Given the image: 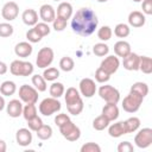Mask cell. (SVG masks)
<instances>
[{
    "label": "cell",
    "instance_id": "cell-3",
    "mask_svg": "<svg viewBox=\"0 0 152 152\" xmlns=\"http://www.w3.org/2000/svg\"><path fill=\"white\" fill-rule=\"evenodd\" d=\"M142 101H144L142 96H140L137 93L129 91V94L122 100V108L127 113H135L139 110Z\"/></svg>",
    "mask_w": 152,
    "mask_h": 152
},
{
    "label": "cell",
    "instance_id": "cell-48",
    "mask_svg": "<svg viewBox=\"0 0 152 152\" xmlns=\"http://www.w3.org/2000/svg\"><path fill=\"white\" fill-rule=\"evenodd\" d=\"M141 10L144 14L151 15L152 14V0H142L141 1Z\"/></svg>",
    "mask_w": 152,
    "mask_h": 152
},
{
    "label": "cell",
    "instance_id": "cell-37",
    "mask_svg": "<svg viewBox=\"0 0 152 152\" xmlns=\"http://www.w3.org/2000/svg\"><path fill=\"white\" fill-rule=\"evenodd\" d=\"M109 52V46L104 43H97L93 46V53L97 57H104Z\"/></svg>",
    "mask_w": 152,
    "mask_h": 152
},
{
    "label": "cell",
    "instance_id": "cell-15",
    "mask_svg": "<svg viewBox=\"0 0 152 152\" xmlns=\"http://www.w3.org/2000/svg\"><path fill=\"white\" fill-rule=\"evenodd\" d=\"M39 17L44 23H48V24L52 23L53 19L56 18V11L51 5L44 4L39 8Z\"/></svg>",
    "mask_w": 152,
    "mask_h": 152
},
{
    "label": "cell",
    "instance_id": "cell-25",
    "mask_svg": "<svg viewBox=\"0 0 152 152\" xmlns=\"http://www.w3.org/2000/svg\"><path fill=\"white\" fill-rule=\"evenodd\" d=\"M17 91V84L13 81H5L0 84V93L2 96H11Z\"/></svg>",
    "mask_w": 152,
    "mask_h": 152
},
{
    "label": "cell",
    "instance_id": "cell-36",
    "mask_svg": "<svg viewBox=\"0 0 152 152\" xmlns=\"http://www.w3.org/2000/svg\"><path fill=\"white\" fill-rule=\"evenodd\" d=\"M74 66H75V62H74V59L71 57L64 56V57L61 58V61H59V68H61V70H63L65 72H69V71H71L74 69Z\"/></svg>",
    "mask_w": 152,
    "mask_h": 152
},
{
    "label": "cell",
    "instance_id": "cell-53",
    "mask_svg": "<svg viewBox=\"0 0 152 152\" xmlns=\"http://www.w3.org/2000/svg\"><path fill=\"white\" fill-rule=\"evenodd\" d=\"M97 2H106V1H108V0H96Z\"/></svg>",
    "mask_w": 152,
    "mask_h": 152
},
{
    "label": "cell",
    "instance_id": "cell-10",
    "mask_svg": "<svg viewBox=\"0 0 152 152\" xmlns=\"http://www.w3.org/2000/svg\"><path fill=\"white\" fill-rule=\"evenodd\" d=\"M80 94L87 99H90L95 95L96 93V84H95V81L91 80V78H82L80 81Z\"/></svg>",
    "mask_w": 152,
    "mask_h": 152
},
{
    "label": "cell",
    "instance_id": "cell-24",
    "mask_svg": "<svg viewBox=\"0 0 152 152\" xmlns=\"http://www.w3.org/2000/svg\"><path fill=\"white\" fill-rule=\"evenodd\" d=\"M57 15L64 19H70L72 17V5L70 2L63 1L57 7Z\"/></svg>",
    "mask_w": 152,
    "mask_h": 152
},
{
    "label": "cell",
    "instance_id": "cell-55",
    "mask_svg": "<svg viewBox=\"0 0 152 152\" xmlns=\"http://www.w3.org/2000/svg\"><path fill=\"white\" fill-rule=\"evenodd\" d=\"M53 1H61V0H53Z\"/></svg>",
    "mask_w": 152,
    "mask_h": 152
},
{
    "label": "cell",
    "instance_id": "cell-9",
    "mask_svg": "<svg viewBox=\"0 0 152 152\" xmlns=\"http://www.w3.org/2000/svg\"><path fill=\"white\" fill-rule=\"evenodd\" d=\"M134 144L139 148H147L152 144V129L145 127L140 129L134 137Z\"/></svg>",
    "mask_w": 152,
    "mask_h": 152
},
{
    "label": "cell",
    "instance_id": "cell-54",
    "mask_svg": "<svg viewBox=\"0 0 152 152\" xmlns=\"http://www.w3.org/2000/svg\"><path fill=\"white\" fill-rule=\"evenodd\" d=\"M132 1H134V2H141L142 0H132Z\"/></svg>",
    "mask_w": 152,
    "mask_h": 152
},
{
    "label": "cell",
    "instance_id": "cell-44",
    "mask_svg": "<svg viewBox=\"0 0 152 152\" xmlns=\"http://www.w3.org/2000/svg\"><path fill=\"white\" fill-rule=\"evenodd\" d=\"M33 27L37 30V32H38V33H39L42 37L48 36V34L50 33V31H51V28L49 27L48 23H44V21H42V23H37V24H36Z\"/></svg>",
    "mask_w": 152,
    "mask_h": 152
},
{
    "label": "cell",
    "instance_id": "cell-29",
    "mask_svg": "<svg viewBox=\"0 0 152 152\" xmlns=\"http://www.w3.org/2000/svg\"><path fill=\"white\" fill-rule=\"evenodd\" d=\"M21 115L24 116V119L27 121L32 118H34L37 115V107L36 103H25V106L23 107V113Z\"/></svg>",
    "mask_w": 152,
    "mask_h": 152
},
{
    "label": "cell",
    "instance_id": "cell-52",
    "mask_svg": "<svg viewBox=\"0 0 152 152\" xmlns=\"http://www.w3.org/2000/svg\"><path fill=\"white\" fill-rule=\"evenodd\" d=\"M5 106H6V103H5V99L2 97V95H0V112L5 108Z\"/></svg>",
    "mask_w": 152,
    "mask_h": 152
},
{
    "label": "cell",
    "instance_id": "cell-41",
    "mask_svg": "<svg viewBox=\"0 0 152 152\" xmlns=\"http://www.w3.org/2000/svg\"><path fill=\"white\" fill-rule=\"evenodd\" d=\"M109 78H110V75L108 72H106L103 69H101L100 66L96 69V71H95V80L99 83H106V82L109 81Z\"/></svg>",
    "mask_w": 152,
    "mask_h": 152
},
{
    "label": "cell",
    "instance_id": "cell-11",
    "mask_svg": "<svg viewBox=\"0 0 152 152\" xmlns=\"http://www.w3.org/2000/svg\"><path fill=\"white\" fill-rule=\"evenodd\" d=\"M18 14H19V6L14 1L6 2L1 8V15L6 21H12L17 19Z\"/></svg>",
    "mask_w": 152,
    "mask_h": 152
},
{
    "label": "cell",
    "instance_id": "cell-31",
    "mask_svg": "<svg viewBox=\"0 0 152 152\" xmlns=\"http://www.w3.org/2000/svg\"><path fill=\"white\" fill-rule=\"evenodd\" d=\"M31 81H32V84H33V87L38 90V91H45L46 90V88H48V86H46V81H45V78L42 76V75H33L32 76V78H31Z\"/></svg>",
    "mask_w": 152,
    "mask_h": 152
},
{
    "label": "cell",
    "instance_id": "cell-4",
    "mask_svg": "<svg viewBox=\"0 0 152 152\" xmlns=\"http://www.w3.org/2000/svg\"><path fill=\"white\" fill-rule=\"evenodd\" d=\"M61 108H62L61 102H59L57 99L52 97V96L44 99V100L39 103V107H38L39 113H40L42 115H44V116H50V115L57 113L58 110H61Z\"/></svg>",
    "mask_w": 152,
    "mask_h": 152
},
{
    "label": "cell",
    "instance_id": "cell-13",
    "mask_svg": "<svg viewBox=\"0 0 152 152\" xmlns=\"http://www.w3.org/2000/svg\"><path fill=\"white\" fill-rule=\"evenodd\" d=\"M139 61H140V56L131 51L127 56L122 58V65L128 71H137L139 70Z\"/></svg>",
    "mask_w": 152,
    "mask_h": 152
},
{
    "label": "cell",
    "instance_id": "cell-30",
    "mask_svg": "<svg viewBox=\"0 0 152 152\" xmlns=\"http://www.w3.org/2000/svg\"><path fill=\"white\" fill-rule=\"evenodd\" d=\"M109 122H110V121H109L106 116H103V115L101 114V115L96 116V118L93 120V128L96 129V131H103L104 128H107V127L109 126Z\"/></svg>",
    "mask_w": 152,
    "mask_h": 152
},
{
    "label": "cell",
    "instance_id": "cell-12",
    "mask_svg": "<svg viewBox=\"0 0 152 152\" xmlns=\"http://www.w3.org/2000/svg\"><path fill=\"white\" fill-rule=\"evenodd\" d=\"M119 66H120V61H119L118 56H114V55L107 56V57L101 62V64H100V68L103 69V70H104L106 72H108L109 75L115 74V72L118 71Z\"/></svg>",
    "mask_w": 152,
    "mask_h": 152
},
{
    "label": "cell",
    "instance_id": "cell-18",
    "mask_svg": "<svg viewBox=\"0 0 152 152\" xmlns=\"http://www.w3.org/2000/svg\"><path fill=\"white\" fill-rule=\"evenodd\" d=\"M32 51H33V48L30 42H20L14 46V53L21 58H26L31 56Z\"/></svg>",
    "mask_w": 152,
    "mask_h": 152
},
{
    "label": "cell",
    "instance_id": "cell-43",
    "mask_svg": "<svg viewBox=\"0 0 152 152\" xmlns=\"http://www.w3.org/2000/svg\"><path fill=\"white\" fill-rule=\"evenodd\" d=\"M83 107H84L83 100H81V101H78V102H76V103H74V104H71V106H66L68 112H69L71 115H78V114H81L82 110H83Z\"/></svg>",
    "mask_w": 152,
    "mask_h": 152
},
{
    "label": "cell",
    "instance_id": "cell-47",
    "mask_svg": "<svg viewBox=\"0 0 152 152\" xmlns=\"http://www.w3.org/2000/svg\"><path fill=\"white\" fill-rule=\"evenodd\" d=\"M118 151L119 152H133L134 147L129 141H122L118 145Z\"/></svg>",
    "mask_w": 152,
    "mask_h": 152
},
{
    "label": "cell",
    "instance_id": "cell-6",
    "mask_svg": "<svg viewBox=\"0 0 152 152\" xmlns=\"http://www.w3.org/2000/svg\"><path fill=\"white\" fill-rule=\"evenodd\" d=\"M53 57H55V53H53V50L51 48H48V46H44L42 48L38 53H37V58H36V64L38 68L40 69H45L48 66L51 65V63L53 62Z\"/></svg>",
    "mask_w": 152,
    "mask_h": 152
},
{
    "label": "cell",
    "instance_id": "cell-33",
    "mask_svg": "<svg viewBox=\"0 0 152 152\" xmlns=\"http://www.w3.org/2000/svg\"><path fill=\"white\" fill-rule=\"evenodd\" d=\"M129 33H131V28L127 24L120 23L114 27V34L119 38H126L129 36Z\"/></svg>",
    "mask_w": 152,
    "mask_h": 152
},
{
    "label": "cell",
    "instance_id": "cell-22",
    "mask_svg": "<svg viewBox=\"0 0 152 152\" xmlns=\"http://www.w3.org/2000/svg\"><path fill=\"white\" fill-rule=\"evenodd\" d=\"M132 50H131V45H129V43L128 42H126V40H119V42H116L115 44H114V52H115V55L118 56V57H125V56H127L129 52H131Z\"/></svg>",
    "mask_w": 152,
    "mask_h": 152
},
{
    "label": "cell",
    "instance_id": "cell-26",
    "mask_svg": "<svg viewBox=\"0 0 152 152\" xmlns=\"http://www.w3.org/2000/svg\"><path fill=\"white\" fill-rule=\"evenodd\" d=\"M124 125H125L126 133H133V132L139 129V127H140V119L137 118V116L128 118L126 121H124Z\"/></svg>",
    "mask_w": 152,
    "mask_h": 152
},
{
    "label": "cell",
    "instance_id": "cell-2",
    "mask_svg": "<svg viewBox=\"0 0 152 152\" xmlns=\"http://www.w3.org/2000/svg\"><path fill=\"white\" fill-rule=\"evenodd\" d=\"M33 69L34 66L32 63L26 62V61H20V59L13 61L10 65V71L14 76H23V77L30 76L32 75Z\"/></svg>",
    "mask_w": 152,
    "mask_h": 152
},
{
    "label": "cell",
    "instance_id": "cell-35",
    "mask_svg": "<svg viewBox=\"0 0 152 152\" xmlns=\"http://www.w3.org/2000/svg\"><path fill=\"white\" fill-rule=\"evenodd\" d=\"M45 81H49V82H53L56 81L58 77H59V70L57 68H53V66H50V68H45L43 75H42Z\"/></svg>",
    "mask_w": 152,
    "mask_h": 152
},
{
    "label": "cell",
    "instance_id": "cell-32",
    "mask_svg": "<svg viewBox=\"0 0 152 152\" xmlns=\"http://www.w3.org/2000/svg\"><path fill=\"white\" fill-rule=\"evenodd\" d=\"M36 133H37V137H38L40 140H48V139H50V138L52 137V128H51V126L43 124V125L36 131Z\"/></svg>",
    "mask_w": 152,
    "mask_h": 152
},
{
    "label": "cell",
    "instance_id": "cell-49",
    "mask_svg": "<svg viewBox=\"0 0 152 152\" xmlns=\"http://www.w3.org/2000/svg\"><path fill=\"white\" fill-rule=\"evenodd\" d=\"M69 120H70V118H69L68 114L61 113V114H57V115H56V118H55V124L59 127V126H62L63 124H65L66 121H69Z\"/></svg>",
    "mask_w": 152,
    "mask_h": 152
},
{
    "label": "cell",
    "instance_id": "cell-16",
    "mask_svg": "<svg viewBox=\"0 0 152 152\" xmlns=\"http://www.w3.org/2000/svg\"><path fill=\"white\" fill-rule=\"evenodd\" d=\"M6 112L11 118H19L23 113V103L20 100H11L6 104Z\"/></svg>",
    "mask_w": 152,
    "mask_h": 152
},
{
    "label": "cell",
    "instance_id": "cell-38",
    "mask_svg": "<svg viewBox=\"0 0 152 152\" xmlns=\"http://www.w3.org/2000/svg\"><path fill=\"white\" fill-rule=\"evenodd\" d=\"M112 34H113V31L109 26H102L97 30V38L102 42H107L112 38Z\"/></svg>",
    "mask_w": 152,
    "mask_h": 152
},
{
    "label": "cell",
    "instance_id": "cell-27",
    "mask_svg": "<svg viewBox=\"0 0 152 152\" xmlns=\"http://www.w3.org/2000/svg\"><path fill=\"white\" fill-rule=\"evenodd\" d=\"M139 70L142 71L146 75L152 72V59H151V57H148V56H140Z\"/></svg>",
    "mask_w": 152,
    "mask_h": 152
},
{
    "label": "cell",
    "instance_id": "cell-7",
    "mask_svg": "<svg viewBox=\"0 0 152 152\" xmlns=\"http://www.w3.org/2000/svg\"><path fill=\"white\" fill-rule=\"evenodd\" d=\"M99 95L107 103H118L120 101V93L116 88L109 84L101 86L99 88Z\"/></svg>",
    "mask_w": 152,
    "mask_h": 152
},
{
    "label": "cell",
    "instance_id": "cell-17",
    "mask_svg": "<svg viewBox=\"0 0 152 152\" xmlns=\"http://www.w3.org/2000/svg\"><path fill=\"white\" fill-rule=\"evenodd\" d=\"M146 23V17L140 11H132L128 14V24L132 27H141Z\"/></svg>",
    "mask_w": 152,
    "mask_h": 152
},
{
    "label": "cell",
    "instance_id": "cell-21",
    "mask_svg": "<svg viewBox=\"0 0 152 152\" xmlns=\"http://www.w3.org/2000/svg\"><path fill=\"white\" fill-rule=\"evenodd\" d=\"M102 115L106 116L109 121H114L119 118V108L116 103H107L102 108Z\"/></svg>",
    "mask_w": 152,
    "mask_h": 152
},
{
    "label": "cell",
    "instance_id": "cell-45",
    "mask_svg": "<svg viewBox=\"0 0 152 152\" xmlns=\"http://www.w3.org/2000/svg\"><path fill=\"white\" fill-rule=\"evenodd\" d=\"M42 125H43V121H42V119H40L38 115H36L34 118H32V119L27 120L28 129H31V131H33V132H36V131H37Z\"/></svg>",
    "mask_w": 152,
    "mask_h": 152
},
{
    "label": "cell",
    "instance_id": "cell-39",
    "mask_svg": "<svg viewBox=\"0 0 152 152\" xmlns=\"http://www.w3.org/2000/svg\"><path fill=\"white\" fill-rule=\"evenodd\" d=\"M13 31H14V28L10 23H1L0 24V37H2V38L11 37L13 34Z\"/></svg>",
    "mask_w": 152,
    "mask_h": 152
},
{
    "label": "cell",
    "instance_id": "cell-46",
    "mask_svg": "<svg viewBox=\"0 0 152 152\" xmlns=\"http://www.w3.org/2000/svg\"><path fill=\"white\" fill-rule=\"evenodd\" d=\"M81 152H101V147L96 142H87L81 146Z\"/></svg>",
    "mask_w": 152,
    "mask_h": 152
},
{
    "label": "cell",
    "instance_id": "cell-51",
    "mask_svg": "<svg viewBox=\"0 0 152 152\" xmlns=\"http://www.w3.org/2000/svg\"><path fill=\"white\" fill-rule=\"evenodd\" d=\"M7 150V146H6V142L2 140V139H0V152H5Z\"/></svg>",
    "mask_w": 152,
    "mask_h": 152
},
{
    "label": "cell",
    "instance_id": "cell-34",
    "mask_svg": "<svg viewBox=\"0 0 152 152\" xmlns=\"http://www.w3.org/2000/svg\"><path fill=\"white\" fill-rule=\"evenodd\" d=\"M129 91L137 93V94H139L140 96L145 97V96L148 94V86H147L145 82H135V83H133V86L131 87V90H129Z\"/></svg>",
    "mask_w": 152,
    "mask_h": 152
},
{
    "label": "cell",
    "instance_id": "cell-42",
    "mask_svg": "<svg viewBox=\"0 0 152 152\" xmlns=\"http://www.w3.org/2000/svg\"><path fill=\"white\" fill-rule=\"evenodd\" d=\"M66 23H68V20H66V19L61 18V17H58V15H57V17L53 19V21H52L53 30H55V31H58V32L63 31V30L66 27Z\"/></svg>",
    "mask_w": 152,
    "mask_h": 152
},
{
    "label": "cell",
    "instance_id": "cell-1",
    "mask_svg": "<svg viewBox=\"0 0 152 152\" xmlns=\"http://www.w3.org/2000/svg\"><path fill=\"white\" fill-rule=\"evenodd\" d=\"M99 25V19L96 13L88 8L82 7L72 15L71 19V28L72 31L82 37H88L95 32Z\"/></svg>",
    "mask_w": 152,
    "mask_h": 152
},
{
    "label": "cell",
    "instance_id": "cell-20",
    "mask_svg": "<svg viewBox=\"0 0 152 152\" xmlns=\"http://www.w3.org/2000/svg\"><path fill=\"white\" fill-rule=\"evenodd\" d=\"M64 100H65L66 106H71V104H74L76 102L81 101L82 97H81L80 91L76 88L70 87V88L66 89V91H64Z\"/></svg>",
    "mask_w": 152,
    "mask_h": 152
},
{
    "label": "cell",
    "instance_id": "cell-50",
    "mask_svg": "<svg viewBox=\"0 0 152 152\" xmlns=\"http://www.w3.org/2000/svg\"><path fill=\"white\" fill-rule=\"evenodd\" d=\"M7 70H8L7 64H6L5 62L0 61V75H5V74L7 72Z\"/></svg>",
    "mask_w": 152,
    "mask_h": 152
},
{
    "label": "cell",
    "instance_id": "cell-40",
    "mask_svg": "<svg viewBox=\"0 0 152 152\" xmlns=\"http://www.w3.org/2000/svg\"><path fill=\"white\" fill-rule=\"evenodd\" d=\"M42 36L37 32V30L34 28V27H32V28H30L27 32H26V39H27V42H30V43H39L40 40H42Z\"/></svg>",
    "mask_w": 152,
    "mask_h": 152
},
{
    "label": "cell",
    "instance_id": "cell-28",
    "mask_svg": "<svg viewBox=\"0 0 152 152\" xmlns=\"http://www.w3.org/2000/svg\"><path fill=\"white\" fill-rule=\"evenodd\" d=\"M64 91H65V89H64V86H63V83H61V82H52V84L50 86V88H49V93H50V95L52 96V97H55V99H58V97H61L62 95H64Z\"/></svg>",
    "mask_w": 152,
    "mask_h": 152
},
{
    "label": "cell",
    "instance_id": "cell-8",
    "mask_svg": "<svg viewBox=\"0 0 152 152\" xmlns=\"http://www.w3.org/2000/svg\"><path fill=\"white\" fill-rule=\"evenodd\" d=\"M19 99L24 103H37L38 101V90L28 84H23L19 88Z\"/></svg>",
    "mask_w": 152,
    "mask_h": 152
},
{
    "label": "cell",
    "instance_id": "cell-5",
    "mask_svg": "<svg viewBox=\"0 0 152 152\" xmlns=\"http://www.w3.org/2000/svg\"><path fill=\"white\" fill-rule=\"evenodd\" d=\"M59 132L63 135V138H65L69 141H76L81 137V129L71 120H69L65 124H63L62 126H59Z\"/></svg>",
    "mask_w": 152,
    "mask_h": 152
},
{
    "label": "cell",
    "instance_id": "cell-14",
    "mask_svg": "<svg viewBox=\"0 0 152 152\" xmlns=\"http://www.w3.org/2000/svg\"><path fill=\"white\" fill-rule=\"evenodd\" d=\"M15 140L19 146H28L32 142V133L28 128H19L15 133Z\"/></svg>",
    "mask_w": 152,
    "mask_h": 152
},
{
    "label": "cell",
    "instance_id": "cell-23",
    "mask_svg": "<svg viewBox=\"0 0 152 152\" xmlns=\"http://www.w3.org/2000/svg\"><path fill=\"white\" fill-rule=\"evenodd\" d=\"M108 134L112 138H120L121 135L127 134L126 129H125L124 121H118V122L112 124L110 126H108Z\"/></svg>",
    "mask_w": 152,
    "mask_h": 152
},
{
    "label": "cell",
    "instance_id": "cell-19",
    "mask_svg": "<svg viewBox=\"0 0 152 152\" xmlns=\"http://www.w3.org/2000/svg\"><path fill=\"white\" fill-rule=\"evenodd\" d=\"M21 19H23V23L27 26H34L37 23H38V13L36 10H32V8H27L21 14Z\"/></svg>",
    "mask_w": 152,
    "mask_h": 152
}]
</instances>
